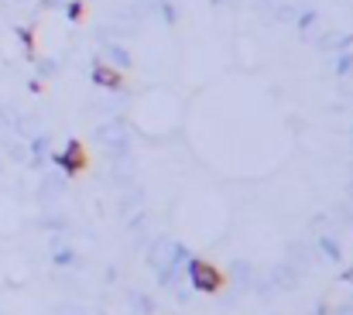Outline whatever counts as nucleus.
Listing matches in <instances>:
<instances>
[{"label":"nucleus","mask_w":353,"mask_h":315,"mask_svg":"<svg viewBox=\"0 0 353 315\" xmlns=\"http://www.w3.org/2000/svg\"><path fill=\"white\" fill-rule=\"evenodd\" d=\"M189 278H192V285H196L199 292H220V288H223V274H220V267H213L210 261H192V264H189Z\"/></svg>","instance_id":"1"},{"label":"nucleus","mask_w":353,"mask_h":315,"mask_svg":"<svg viewBox=\"0 0 353 315\" xmlns=\"http://www.w3.org/2000/svg\"><path fill=\"white\" fill-rule=\"evenodd\" d=\"M59 165H62L69 175H79V172L86 168V151H83V144H79V141H72V144L59 154Z\"/></svg>","instance_id":"2"},{"label":"nucleus","mask_w":353,"mask_h":315,"mask_svg":"<svg viewBox=\"0 0 353 315\" xmlns=\"http://www.w3.org/2000/svg\"><path fill=\"white\" fill-rule=\"evenodd\" d=\"M93 83H97V86H107V90H120V86H123V76H120L117 69L97 62V65H93Z\"/></svg>","instance_id":"3"}]
</instances>
